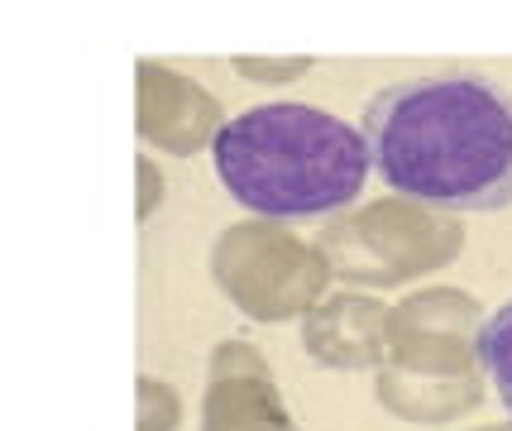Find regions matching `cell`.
Returning a JSON list of instances; mask_svg holds the SVG:
<instances>
[{
  "label": "cell",
  "instance_id": "obj_1",
  "mask_svg": "<svg viewBox=\"0 0 512 431\" xmlns=\"http://www.w3.org/2000/svg\"><path fill=\"white\" fill-rule=\"evenodd\" d=\"M359 135L383 182L441 211L512 202V91L489 77H422L369 96Z\"/></svg>",
  "mask_w": 512,
  "mask_h": 431
},
{
  "label": "cell",
  "instance_id": "obj_2",
  "mask_svg": "<svg viewBox=\"0 0 512 431\" xmlns=\"http://www.w3.org/2000/svg\"><path fill=\"white\" fill-rule=\"evenodd\" d=\"M211 163L235 202L273 221L345 211L374 168L359 125L302 101H268L235 115L211 139Z\"/></svg>",
  "mask_w": 512,
  "mask_h": 431
},
{
  "label": "cell",
  "instance_id": "obj_3",
  "mask_svg": "<svg viewBox=\"0 0 512 431\" xmlns=\"http://www.w3.org/2000/svg\"><path fill=\"white\" fill-rule=\"evenodd\" d=\"M474 355L484 364V374H489L493 393H498V403L508 408L512 417V297L484 317L479 326V341H474Z\"/></svg>",
  "mask_w": 512,
  "mask_h": 431
}]
</instances>
